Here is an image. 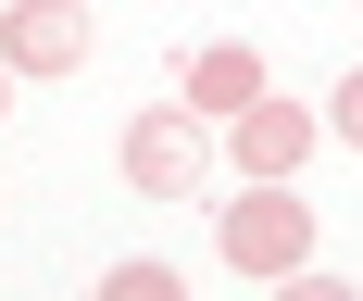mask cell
I'll return each instance as SVG.
<instances>
[{
    "label": "cell",
    "instance_id": "3",
    "mask_svg": "<svg viewBox=\"0 0 363 301\" xmlns=\"http://www.w3.org/2000/svg\"><path fill=\"white\" fill-rule=\"evenodd\" d=\"M0 63L13 75H75L88 63V0H0Z\"/></svg>",
    "mask_w": 363,
    "mask_h": 301
},
{
    "label": "cell",
    "instance_id": "2",
    "mask_svg": "<svg viewBox=\"0 0 363 301\" xmlns=\"http://www.w3.org/2000/svg\"><path fill=\"white\" fill-rule=\"evenodd\" d=\"M113 163H125V188H138V201H188V188L213 176V113H188V101H150V113H125Z\"/></svg>",
    "mask_w": 363,
    "mask_h": 301
},
{
    "label": "cell",
    "instance_id": "6",
    "mask_svg": "<svg viewBox=\"0 0 363 301\" xmlns=\"http://www.w3.org/2000/svg\"><path fill=\"white\" fill-rule=\"evenodd\" d=\"M101 301H188V276H176V263H113Z\"/></svg>",
    "mask_w": 363,
    "mask_h": 301
},
{
    "label": "cell",
    "instance_id": "5",
    "mask_svg": "<svg viewBox=\"0 0 363 301\" xmlns=\"http://www.w3.org/2000/svg\"><path fill=\"white\" fill-rule=\"evenodd\" d=\"M176 88H188V113L238 126V113L263 101V50H251V38H213V50H188V63H176Z\"/></svg>",
    "mask_w": 363,
    "mask_h": 301
},
{
    "label": "cell",
    "instance_id": "4",
    "mask_svg": "<svg viewBox=\"0 0 363 301\" xmlns=\"http://www.w3.org/2000/svg\"><path fill=\"white\" fill-rule=\"evenodd\" d=\"M313 138H326V113H313V101H251L238 126H225L238 176H276V188H289L301 163H313Z\"/></svg>",
    "mask_w": 363,
    "mask_h": 301
},
{
    "label": "cell",
    "instance_id": "8",
    "mask_svg": "<svg viewBox=\"0 0 363 301\" xmlns=\"http://www.w3.org/2000/svg\"><path fill=\"white\" fill-rule=\"evenodd\" d=\"M326 126H338V138L363 150V75H338V88H326Z\"/></svg>",
    "mask_w": 363,
    "mask_h": 301
},
{
    "label": "cell",
    "instance_id": "7",
    "mask_svg": "<svg viewBox=\"0 0 363 301\" xmlns=\"http://www.w3.org/2000/svg\"><path fill=\"white\" fill-rule=\"evenodd\" d=\"M276 301H363L351 276H326V263H301V276H276Z\"/></svg>",
    "mask_w": 363,
    "mask_h": 301
},
{
    "label": "cell",
    "instance_id": "1",
    "mask_svg": "<svg viewBox=\"0 0 363 301\" xmlns=\"http://www.w3.org/2000/svg\"><path fill=\"white\" fill-rule=\"evenodd\" d=\"M213 251L238 263V276H263V289H276V276H301V263H313V201H301V188H276V176H251V188L213 214Z\"/></svg>",
    "mask_w": 363,
    "mask_h": 301
},
{
    "label": "cell",
    "instance_id": "9",
    "mask_svg": "<svg viewBox=\"0 0 363 301\" xmlns=\"http://www.w3.org/2000/svg\"><path fill=\"white\" fill-rule=\"evenodd\" d=\"M0 126H13V63H0Z\"/></svg>",
    "mask_w": 363,
    "mask_h": 301
}]
</instances>
